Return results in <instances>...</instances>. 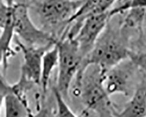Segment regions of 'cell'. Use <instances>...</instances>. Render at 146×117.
I'll use <instances>...</instances> for the list:
<instances>
[{"mask_svg":"<svg viewBox=\"0 0 146 117\" xmlns=\"http://www.w3.org/2000/svg\"><path fill=\"white\" fill-rule=\"evenodd\" d=\"M14 15L15 34L22 42L32 46L56 43L57 40L52 33L39 29L33 22L29 13L28 4L15 3Z\"/></svg>","mask_w":146,"mask_h":117,"instance_id":"5","label":"cell"},{"mask_svg":"<svg viewBox=\"0 0 146 117\" xmlns=\"http://www.w3.org/2000/svg\"><path fill=\"white\" fill-rule=\"evenodd\" d=\"M44 27L50 28L57 41L86 0H30Z\"/></svg>","mask_w":146,"mask_h":117,"instance_id":"3","label":"cell"},{"mask_svg":"<svg viewBox=\"0 0 146 117\" xmlns=\"http://www.w3.org/2000/svg\"><path fill=\"white\" fill-rule=\"evenodd\" d=\"M110 18L109 11L91 15L83 21L77 33L73 38L78 45L82 60L93 49Z\"/></svg>","mask_w":146,"mask_h":117,"instance_id":"8","label":"cell"},{"mask_svg":"<svg viewBox=\"0 0 146 117\" xmlns=\"http://www.w3.org/2000/svg\"><path fill=\"white\" fill-rule=\"evenodd\" d=\"M5 3L1 1L0 5V51H1V64L3 67V73L5 76L8 67L9 58L15 56L17 51L12 47V42L14 39V4Z\"/></svg>","mask_w":146,"mask_h":117,"instance_id":"9","label":"cell"},{"mask_svg":"<svg viewBox=\"0 0 146 117\" xmlns=\"http://www.w3.org/2000/svg\"><path fill=\"white\" fill-rule=\"evenodd\" d=\"M129 29L121 21L118 25L111 24L109 19L107 25L97 40L93 49L82 60L77 73H81L89 64L99 66L105 73L108 70L129 58Z\"/></svg>","mask_w":146,"mask_h":117,"instance_id":"2","label":"cell"},{"mask_svg":"<svg viewBox=\"0 0 146 117\" xmlns=\"http://www.w3.org/2000/svg\"><path fill=\"white\" fill-rule=\"evenodd\" d=\"M14 42L17 46V49L21 51L23 55L20 76L39 87L43 55L55 44L32 46L22 42L17 36L14 37Z\"/></svg>","mask_w":146,"mask_h":117,"instance_id":"7","label":"cell"},{"mask_svg":"<svg viewBox=\"0 0 146 117\" xmlns=\"http://www.w3.org/2000/svg\"><path fill=\"white\" fill-rule=\"evenodd\" d=\"M105 73L96 64H89L74 78L72 92L80 97L85 108L80 115L90 112L100 116H119L115 105L104 85Z\"/></svg>","mask_w":146,"mask_h":117,"instance_id":"1","label":"cell"},{"mask_svg":"<svg viewBox=\"0 0 146 117\" xmlns=\"http://www.w3.org/2000/svg\"><path fill=\"white\" fill-rule=\"evenodd\" d=\"M129 57L135 62L139 68L146 74V57L141 53H138L131 51Z\"/></svg>","mask_w":146,"mask_h":117,"instance_id":"16","label":"cell"},{"mask_svg":"<svg viewBox=\"0 0 146 117\" xmlns=\"http://www.w3.org/2000/svg\"><path fill=\"white\" fill-rule=\"evenodd\" d=\"M139 68L129 57L108 70L104 74V85L108 94L131 96L137 85L135 84V81Z\"/></svg>","mask_w":146,"mask_h":117,"instance_id":"6","label":"cell"},{"mask_svg":"<svg viewBox=\"0 0 146 117\" xmlns=\"http://www.w3.org/2000/svg\"><path fill=\"white\" fill-rule=\"evenodd\" d=\"M117 1V0H86L70 21V24L71 23L72 31H78L83 21L87 18L109 11Z\"/></svg>","mask_w":146,"mask_h":117,"instance_id":"11","label":"cell"},{"mask_svg":"<svg viewBox=\"0 0 146 117\" xmlns=\"http://www.w3.org/2000/svg\"><path fill=\"white\" fill-rule=\"evenodd\" d=\"M58 50L56 43L43 55L39 87L41 90V100L46 101L50 77L54 69L58 66Z\"/></svg>","mask_w":146,"mask_h":117,"instance_id":"13","label":"cell"},{"mask_svg":"<svg viewBox=\"0 0 146 117\" xmlns=\"http://www.w3.org/2000/svg\"><path fill=\"white\" fill-rule=\"evenodd\" d=\"M56 108L54 116H76L74 112L73 111L66 102V99L63 94L57 88L56 86L53 88Z\"/></svg>","mask_w":146,"mask_h":117,"instance_id":"14","label":"cell"},{"mask_svg":"<svg viewBox=\"0 0 146 117\" xmlns=\"http://www.w3.org/2000/svg\"><path fill=\"white\" fill-rule=\"evenodd\" d=\"M133 8L146 9V0H128L118 4L115 8L109 10V16L112 18L115 15L125 13L127 11Z\"/></svg>","mask_w":146,"mask_h":117,"instance_id":"15","label":"cell"},{"mask_svg":"<svg viewBox=\"0 0 146 117\" xmlns=\"http://www.w3.org/2000/svg\"><path fill=\"white\" fill-rule=\"evenodd\" d=\"M56 44L58 50V61L56 87L67 100L72 82L77 73L82 57L74 38H61Z\"/></svg>","mask_w":146,"mask_h":117,"instance_id":"4","label":"cell"},{"mask_svg":"<svg viewBox=\"0 0 146 117\" xmlns=\"http://www.w3.org/2000/svg\"><path fill=\"white\" fill-rule=\"evenodd\" d=\"M119 116H146V81L143 79L137 84L131 98L125 108L120 111Z\"/></svg>","mask_w":146,"mask_h":117,"instance_id":"12","label":"cell"},{"mask_svg":"<svg viewBox=\"0 0 146 117\" xmlns=\"http://www.w3.org/2000/svg\"><path fill=\"white\" fill-rule=\"evenodd\" d=\"M0 98L3 103L5 117L33 116L28 99L23 98L12 90L11 84L8 83L5 76L1 73L0 80Z\"/></svg>","mask_w":146,"mask_h":117,"instance_id":"10","label":"cell"}]
</instances>
